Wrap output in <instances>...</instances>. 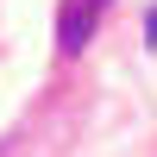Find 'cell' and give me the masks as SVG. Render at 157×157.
<instances>
[{
  "mask_svg": "<svg viewBox=\"0 0 157 157\" xmlns=\"http://www.w3.org/2000/svg\"><path fill=\"white\" fill-rule=\"evenodd\" d=\"M88 6H94V13H101V6H107V0H88Z\"/></svg>",
  "mask_w": 157,
  "mask_h": 157,
  "instance_id": "obj_2",
  "label": "cell"
},
{
  "mask_svg": "<svg viewBox=\"0 0 157 157\" xmlns=\"http://www.w3.org/2000/svg\"><path fill=\"white\" fill-rule=\"evenodd\" d=\"M94 19H101V13L88 6V0H63V13H57V44H63V57H82V50L94 44Z\"/></svg>",
  "mask_w": 157,
  "mask_h": 157,
  "instance_id": "obj_1",
  "label": "cell"
}]
</instances>
